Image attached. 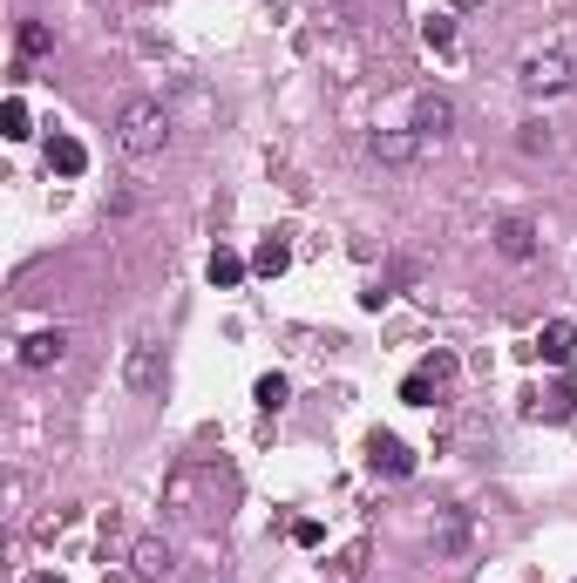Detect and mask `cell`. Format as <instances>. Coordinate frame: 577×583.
<instances>
[{
	"label": "cell",
	"mask_w": 577,
	"mask_h": 583,
	"mask_svg": "<svg viewBox=\"0 0 577 583\" xmlns=\"http://www.w3.org/2000/svg\"><path fill=\"white\" fill-rule=\"evenodd\" d=\"M171 570H177V556H171L164 537H136V543H130V576H136V583H164Z\"/></svg>",
	"instance_id": "5"
},
{
	"label": "cell",
	"mask_w": 577,
	"mask_h": 583,
	"mask_svg": "<svg viewBox=\"0 0 577 583\" xmlns=\"http://www.w3.org/2000/svg\"><path fill=\"white\" fill-rule=\"evenodd\" d=\"M116 143H123L130 156H164V143H171V116H164V102H150V95L123 102V116H116Z\"/></svg>",
	"instance_id": "1"
},
{
	"label": "cell",
	"mask_w": 577,
	"mask_h": 583,
	"mask_svg": "<svg viewBox=\"0 0 577 583\" xmlns=\"http://www.w3.org/2000/svg\"><path fill=\"white\" fill-rule=\"evenodd\" d=\"M0 136H8V143H28V136H34V116H28V102H21V95L0 102Z\"/></svg>",
	"instance_id": "13"
},
{
	"label": "cell",
	"mask_w": 577,
	"mask_h": 583,
	"mask_svg": "<svg viewBox=\"0 0 577 583\" xmlns=\"http://www.w3.org/2000/svg\"><path fill=\"white\" fill-rule=\"evenodd\" d=\"M462 537H468V516H462V509H449V516H442V529H435V543H442V550H455Z\"/></svg>",
	"instance_id": "20"
},
{
	"label": "cell",
	"mask_w": 577,
	"mask_h": 583,
	"mask_svg": "<svg viewBox=\"0 0 577 583\" xmlns=\"http://www.w3.org/2000/svg\"><path fill=\"white\" fill-rule=\"evenodd\" d=\"M435 394H442V387H435L429 374H408V381H401V400H408V407H435Z\"/></svg>",
	"instance_id": "18"
},
{
	"label": "cell",
	"mask_w": 577,
	"mask_h": 583,
	"mask_svg": "<svg viewBox=\"0 0 577 583\" xmlns=\"http://www.w3.org/2000/svg\"><path fill=\"white\" fill-rule=\"evenodd\" d=\"M414 374H429V381H435V387H449V381H455V374H462V366H455V353H429V360H422V366H414Z\"/></svg>",
	"instance_id": "19"
},
{
	"label": "cell",
	"mask_w": 577,
	"mask_h": 583,
	"mask_svg": "<svg viewBox=\"0 0 577 583\" xmlns=\"http://www.w3.org/2000/svg\"><path fill=\"white\" fill-rule=\"evenodd\" d=\"M537 353H544L550 366H570V353H577V326H564V320H550V326L537 333Z\"/></svg>",
	"instance_id": "11"
},
{
	"label": "cell",
	"mask_w": 577,
	"mask_h": 583,
	"mask_svg": "<svg viewBox=\"0 0 577 583\" xmlns=\"http://www.w3.org/2000/svg\"><path fill=\"white\" fill-rule=\"evenodd\" d=\"M251 400H258V414H279V407L292 400V381H286V374H258V387H251Z\"/></svg>",
	"instance_id": "14"
},
{
	"label": "cell",
	"mask_w": 577,
	"mask_h": 583,
	"mask_svg": "<svg viewBox=\"0 0 577 583\" xmlns=\"http://www.w3.org/2000/svg\"><path fill=\"white\" fill-rule=\"evenodd\" d=\"M422 34H429V48H455V21H449V14H429Z\"/></svg>",
	"instance_id": "22"
},
{
	"label": "cell",
	"mask_w": 577,
	"mask_h": 583,
	"mask_svg": "<svg viewBox=\"0 0 577 583\" xmlns=\"http://www.w3.org/2000/svg\"><path fill=\"white\" fill-rule=\"evenodd\" d=\"M577 414V394H570V381L564 387H550L544 400H530V420H570Z\"/></svg>",
	"instance_id": "15"
},
{
	"label": "cell",
	"mask_w": 577,
	"mask_h": 583,
	"mask_svg": "<svg viewBox=\"0 0 577 583\" xmlns=\"http://www.w3.org/2000/svg\"><path fill=\"white\" fill-rule=\"evenodd\" d=\"M204 272H212V285H238V279H245V258L218 244V251H212V264H204Z\"/></svg>",
	"instance_id": "17"
},
{
	"label": "cell",
	"mask_w": 577,
	"mask_h": 583,
	"mask_svg": "<svg viewBox=\"0 0 577 583\" xmlns=\"http://www.w3.org/2000/svg\"><path fill=\"white\" fill-rule=\"evenodd\" d=\"M41 55H55V28H48V21H21V62H41Z\"/></svg>",
	"instance_id": "16"
},
{
	"label": "cell",
	"mask_w": 577,
	"mask_h": 583,
	"mask_svg": "<svg viewBox=\"0 0 577 583\" xmlns=\"http://www.w3.org/2000/svg\"><path fill=\"white\" fill-rule=\"evenodd\" d=\"M28 583H62V576H48V570H34V576H28Z\"/></svg>",
	"instance_id": "23"
},
{
	"label": "cell",
	"mask_w": 577,
	"mask_h": 583,
	"mask_svg": "<svg viewBox=\"0 0 577 583\" xmlns=\"http://www.w3.org/2000/svg\"><path fill=\"white\" fill-rule=\"evenodd\" d=\"M516 82L530 89V95H564V89H570V55H564V48H544V55H523Z\"/></svg>",
	"instance_id": "2"
},
{
	"label": "cell",
	"mask_w": 577,
	"mask_h": 583,
	"mask_svg": "<svg viewBox=\"0 0 577 583\" xmlns=\"http://www.w3.org/2000/svg\"><path fill=\"white\" fill-rule=\"evenodd\" d=\"M422 143H429L422 129H374V143H367V149H374L381 164L401 170V164H414V156H422Z\"/></svg>",
	"instance_id": "7"
},
{
	"label": "cell",
	"mask_w": 577,
	"mask_h": 583,
	"mask_svg": "<svg viewBox=\"0 0 577 583\" xmlns=\"http://www.w3.org/2000/svg\"><path fill=\"white\" fill-rule=\"evenodd\" d=\"M48 170H55V177H82L89 170V149L75 136H48Z\"/></svg>",
	"instance_id": "10"
},
{
	"label": "cell",
	"mask_w": 577,
	"mask_h": 583,
	"mask_svg": "<svg viewBox=\"0 0 577 583\" xmlns=\"http://www.w3.org/2000/svg\"><path fill=\"white\" fill-rule=\"evenodd\" d=\"M123 387L130 394H164V346H156V340H130V353H123Z\"/></svg>",
	"instance_id": "3"
},
{
	"label": "cell",
	"mask_w": 577,
	"mask_h": 583,
	"mask_svg": "<svg viewBox=\"0 0 577 583\" xmlns=\"http://www.w3.org/2000/svg\"><path fill=\"white\" fill-rule=\"evenodd\" d=\"M414 129H422V136H429V143H435V136H449V129H455V102H449V95H435V89H429V95H422V102H414Z\"/></svg>",
	"instance_id": "8"
},
{
	"label": "cell",
	"mask_w": 577,
	"mask_h": 583,
	"mask_svg": "<svg viewBox=\"0 0 577 583\" xmlns=\"http://www.w3.org/2000/svg\"><path fill=\"white\" fill-rule=\"evenodd\" d=\"M62 360H69V333L62 326H41V333L21 340V366H28V374H48V366H62Z\"/></svg>",
	"instance_id": "6"
},
{
	"label": "cell",
	"mask_w": 577,
	"mask_h": 583,
	"mask_svg": "<svg viewBox=\"0 0 577 583\" xmlns=\"http://www.w3.org/2000/svg\"><path fill=\"white\" fill-rule=\"evenodd\" d=\"M496 251H503V258H516V264L530 258V251H537V231H530V218H503V225H496Z\"/></svg>",
	"instance_id": "9"
},
{
	"label": "cell",
	"mask_w": 577,
	"mask_h": 583,
	"mask_svg": "<svg viewBox=\"0 0 577 583\" xmlns=\"http://www.w3.org/2000/svg\"><path fill=\"white\" fill-rule=\"evenodd\" d=\"M516 149H523V156H544V149H550V129H544V123H523Z\"/></svg>",
	"instance_id": "21"
},
{
	"label": "cell",
	"mask_w": 577,
	"mask_h": 583,
	"mask_svg": "<svg viewBox=\"0 0 577 583\" xmlns=\"http://www.w3.org/2000/svg\"><path fill=\"white\" fill-rule=\"evenodd\" d=\"M367 468H374V475H388V482H408V475H414V455H408V441L401 435H367Z\"/></svg>",
	"instance_id": "4"
},
{
	"label": "cell",
	"mask_w": 577,
	"mask_h": 583,
	"mask_svg": "<svg viewBox=\"0 0 577 583\" xmlns=\"http://www.w3.org/2000/svg\"><path fill=\"white\" fill-rule=\"evenodd\" d=\"M286 264H292V244H286V231H272L266 244H258V251H251V272H258V279H279V272H286Z\"/></svg>",
	"instance_id": "12"
}]
</instances>
